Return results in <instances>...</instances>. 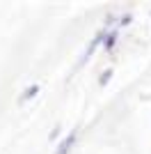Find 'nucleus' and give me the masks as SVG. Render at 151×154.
<instances>
[{
    "label": "nucleus",
    "instance_id": "5",
    "mask_svg": "<svg viewBox=\"0 0 151 154\" xmlns=\"http://www.w3.org/2000/svg\"><path fill=\"white\" fill-rule=\"evenodd\" d=\"M60 131H62V127H60V124H57V127H55V129H53V134H50V136H48V138H50V140H55L57 136H60Z\"/></svg>",
    "mask_w": 151,
    "mask_h": 154
},
{
    "label": "nucleus",
    "instance_id": "3",
    "mask_svg": "<svg viewBox=\"0 0 151 154\" xmlns=\"http://www.w3.org/2000/svg\"><path fill=\"white\" fill-rule=\"evenodd\" d=\"M110 78H112V69H105V71H103V76L99 78V85H108Z\"/></svg>",
    "mask_w": 151,
    "mask_h": 154
},
{
    "label": "nucleus",
    "instance_id": "2",
    "mask_svg": "<svg viewBox=\"0 0 151 154\" xmlns=\"http://www.w3.org/2000/svg\"><path fill=\"white\" fill-rule=\"evenodd\" d=\"M37 92H39V85H30V88H25L23 94H21V99H19V103L28 101V99H32V97H37Z\"/></svg>",
    "mask_w": 151,
    "mask_h": 154
},
{
    "label": "nucleus",
    "instance_id": "4",
    "mask_svg": "<svg viewBox=\"0 0 151 154\" xmlns=\"http://www.w3.org/2000/svg\"><path fill=\"white\" fill-rule=\"evenodd\" d=\"M114 42H117V32H110V35H108V42H105V48H110Z\"/></svg>",
    "mask_w": 151,
    "mask_h": 154
},
{
    "label": "nucleus",
    "instance_id": "1",
    "mask_svg": "<svg viewBox=\"0 0 151 154\" xmlns=\"http://www.w3.org/2000/svg\"><path fill=\"white\" fill-rule=\"evenodd\" d=\"M76 136H78V131H76V129H73V131H71V134H69V138H64V140L60 143V147H57V152H55V154H64V152H69L71 143L76 140Z\"/></svg>",
    "mask_w": 151,
    "mask_h": 154
}]
</instances>
